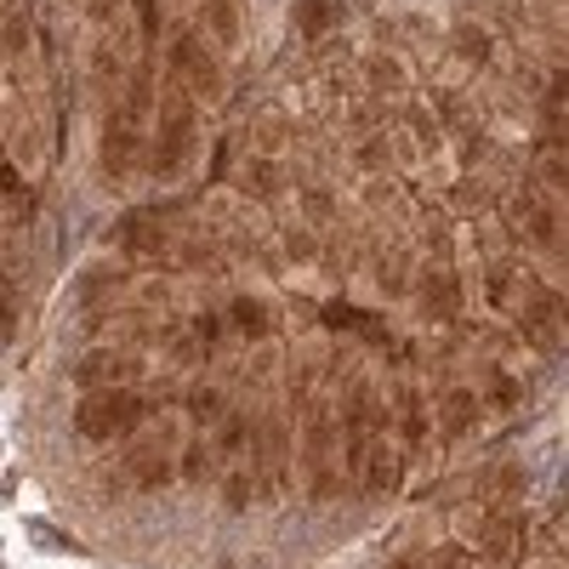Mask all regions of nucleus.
Listing matches in <instances>:
<instances>
[{
    "mask_svg": "<svg viewBox=\"0 0 569 569\" xmlns=\"http://www.w3.org/2000/svg\"><path fill=\"white\" fill-rule=\"evenodd\" d=\"M194 137H200V103L182 86L166 80V91L154 98V142H149V177L154 182H177L194 160Z\"/></svg>",
    "mask_w": 569,
    "mask_h": 569,
    "instance_id": "1",
    "label": "nucleus"
},
{
    "mask_svg": "<svg viewBox=\"0 0 569 569\" xmlns=\"http://www.w3.org/2000/svg\"><path fill=\"white\" fill-rule=\"evenodd\" d=\"M177 421H160V427H137L126 439V456L114 461V490H137V496H160L177 485Z\"/></svg>",
    "mask_w": 569,
    "mask_h": 569,
    "instance_id": "2",
    "label": "nucleus"
},
{
    "mask_svg": "<svg viewBox=\"0 0 569 569\" xmlns=\"http://www.w3.org/2000/svg\"><path fill=\"white\" fill-rule=\"evenodd\" d=\"M149 393L142 388H98V393H80L74 405V433L91 439V445H114V439H131L142 421H149Z\"/></svg>",
    "mask_w": 569,
    "mask_h": 569,
    "instance_id": "3",
    "label": "nucleus"
},
{
    "mask_svg": "<svg viewBox=\"0 0 569 569\" xmlns=\"http://www.w3.org/2000/svg\"><path fill=\"white\" fill-rule=\"evenodd\" d=\"M166 69H171V86H182L194 103H222V91H228V69H222L217 46H211L200 29H182V34H171Z\"/></svg>",
    "mask_w": 569,
    "mask_h": 569,
    "instance_id": "4",
    "label": "nucleus"
},
{
    "mask_svg": "<svg viewBox=\"0 0 569 569\" xmlns=\"http://www.w3.org/2000/svg\"><path fill=\"white\" fill-rule=\"evenodd\" d=\"M507 222L525 246H541L547 257H563V217H558V200L541 194V188H518L507 200Z\"/></svg>",
    "mask_w": 569,
    "mask_h": 569,
    "instance_id": "5",
    "label": "nucleus"
},
{
    "mask_svg": "<svg viewBox=\"0 0 569 569\" xmlns=\"http://www.w3.org/2000/svg\"><path fill=\"white\" fill-rule=\"evenodd\" d=\"M142 120L131 114V109H109V120H103V137H98V166H103V177L109 182H131L137 177V166H142Z\"/></svg>",
    "mask_w": 569,
    "mask_h": 569,
    "instance_id": "6",
    "label": "nucleus"
},
{
    "mask_svg": "<svg viewBox=\"0 0 569 569\" xmlns=\"http://www.w3.org/2000/svg\"><path fill=\"white\" fill-rule=\"evenodd\" d=\"M142 382V353L137 348H91L74 359V388L98 393V388H137Z\"/></svg>",
    "mask_w": 569,
    "mask_h": 569,
    "instance_id": "7",
    "label": "nucleus"
},
{
    "mask_svg": "<svg viewBox=\"0 0 569 569\" xmlns=\"http://www.w3.org/2000/svg\"><path fill=\"white\" fill-rule=\"evenodd\" d=\"M405 297L416 302V313L427 325H456L461 319V279H456V268H421Z\"/></svg>",
    "mask_w": 569,
    "mask_h": 569,
    "instance_id": "8",
    "label": "nucleus"
},
{
    "mask_svg": "<svg viewBox=\"0 0 569 569\" xmlns=\"http://www.w3.org/2000/svg\"><path fill=\"white\" fill-rule=\"evenodd\" d=\"M479 421H485V405H479V393H472V388L450 382V388L433 393V433H439V445L472 439V433H479Z\"/></svg>",
    "mask_w": 569,
    "mask_h": 569,
    "instance_id": "9",
    "label": "nucleus"
},
{
    "mask_svg": "<svg viewBox=\"0 0 569 569\" xmlns=\"http://www.w3.org/2000/svg\"><path fill=\"white\" fill-rule=\"evenodd\" d=\"M405 467H410V456L382 433V439L365 450V461L353 467V490H359V496H393V490L405 485Z\"/></svg>",
    "mask_w": 569,
    "mask_h": 569,
    "instance_id": "10",
    "label": "nucleus"
},
{
    "mask_svg": "<svg viewBox=\"0 0 569 569\" xmlns=\"http://www.w3.org/2000/svg\"><path fill=\"white\" fill-rule=\"evenodd\" d=\"M393 427H399V450L405 456H421L427 445H439V433H433V405L421 399V388L416 382H405L399 393H393Z\"/></svg>",
    "mask_w": 569,
    "mask_h": 569,
    "instance_id": "11",
    "label": "nucleus"
},
{
    "mask_svg": "<svg viewBox=\"0 0 569 569\" xmlns=\"http://www.w3.org/2000/svg\"><path fill=\"white\" fill-rule=\"evenodd\" d=\"M530 284H536V273H525L512 257L485 262V297H490V308H501V313H518V302L530 297Z\"/></svg>",
    "mask_w": 569,
    "mask_h": 569,
    "instance_id": "12",
    "label": "nucleus"
},
{
    "mask_svg": "<svg viewBox=\"0 0 569 569\" xmlns=\"http://www.w3.org/2000/svg\"><path fill=\"white\" fill-rule=\"evenodd\" d=\"M240 0H200V34L217 46V52H233L240 46Z\"/></svg>",
    "mask_w": 569,
    "mask_h": 569,
    "instance_id": "13",
    "label": "nucleus"
},
{
    "mask_svg": "<svg viewBox=\"0 0 569 569\" xmlns=\"http://www.w3.org/2000/svg\"><path fill=\"white\" fill-rule=\"evenodd\" d=\"M222 319H228V337H240V342H262L273 330V308L262 297H233L222 308Z\"/></svg>",
    "mask_w": 569,
    "mask_h": 569,
    "instance_id": "14",
    "label": "nucleus"
},
{
    "mask_svg": "<svg viewBox=\"0 0 569 569\" xmlns=\"http://www.w3.org/2000/svg\"><path fill=\"white\" fill-rule=\"evenodd\" d=\"M217 496H222V507H228V512H246L251 501H262V479H257V467H251V461H228V467L217 472Z\"/></svg>",
    "mask_w": 569,
    "mask_h": 569,
    "instance_id": "15",
    "label": "nucleus"
},
{
    "mask_svg": "<svg viewBox=\"0 0 569 569\" xmlns=\"http://www.w3.org/2000/svg\"><path fill=\"white\" fill-rule=\"evenodd\" d=\"M251 433H257V416H240V410H228L222 421H217V461L228 467V461H246L251 456Z\"/></svg>",
    "mask_w": 569,
    "mask_h": 569,
    "instance_id": "16",
    "label": "nucleus"
},
{
    "mask_svg": "<svg viewBox=\"0 0 569 569\" xmlns=\"http://www.w3.org/2000/svg\"><path fill=\"white\" fill-rule=\"evenodd\" d=\"M0 206H7V217H12V222H29V217L40 211V194L23 182V171H18L7 154H0Z\"/></svg>",
    "mask_w": 569,
    "mask_h": 569,
    "instance_id": "17",
    "label": "nucleus"
},
{
    "mask_svg": "<svg viewBox=\"0 0 569 569\" xmlns=\"http://www.w3.org/2000/svg\"><path fill=\"white\" fill-rule=\"evenodd\" d=\"M240 188H246V194H257V200H273L279 188H284L279 154H257V149H251V160H246V171H240Z\"/></svg>",
    "mask_w": 569,
    "mask_h": 569,
    "instance_id": "18",
    "label": "nucleus"
},
{
    "mask_svg": "<svg viewBox=\"0 0 569 569\" xmlns=\"http://www.w3.org/2000/svg\"><path fill=\"white\" fill-rule=\"evenodd\" d=\"M342 7H348V0H291V23H297V34L313 40V34L342 23Z\"/></svg>",
    "mask_w": 569,
    "mask_h": 569,
    "instance_id": "19",
    "label": "nucleus"
},
{
    "mask_svg": "<svg viewBox=\"0 0 569 569\" xmlns=\"http://www.w3.org/2000/svg\"><path fill=\"white\" fill-rule=\"evenodd\" d=\"M217 472H222V461H217L211 439H194L177 456V485H217Z\"/></svg>",
    "mask_w": 569,
    "mask_h": 569,
    "instance_id": "20",
    "label": "nucleus"
},
{
    "mask_svg": "<svg viewBox=\"0 0 569 569\" xmlns=\"http://www.w3.org/2000/svg\"><path fill=\"white\" fill-rule=\"evenodd\" d=\"M485 376H490V382H485V393H479L485 416H507V410H518V399H525V382H518L512 370H501V365H490Z\"/></svg>",
    "mask_w": 569,
    "mask_h": 569,
    "instance_id": "21",
    "label": "nucleus"
},
{
    "mask_svg": "<svg viewBox=\"0 0 569 569\" xmlns=\"http://www.w3.org/2000/svg\"><path fill=\"white\" fill-rule=\"evenodd\" d=\"M416 279V257L410 251H382L376 257V284H382V297H405Z\"/></svg>",
    "mask_w": 569,
    "mask_h": 569,
    "instance_id": "22",
    "label": "nucleus"
},
{
    "mask_svg": "<svg viewBox=\"0 0 569 569\" xmlns=\"http://www.w3.org/2000/svg\"><path fill=\"white\" fill-rule=\"evenodd\" d=\"M126 284V262H91L80 268V302H103Z\"/></svg>",
    "mask_w": 569,
    "mask_h": 569,
    "instance_id": "23",
    "label": "nucleus"
},
{
    "mask_svg": "<svg viewBox=\"0 0 569 569\" xmlns=\"http://www.w3.org/2000/svg\"><path fill=\"white\" fill-rule=\"evenodd\" d=\"M450 52L461 58V63H490V29H479V23H456L450 29Z\"/></svg>",
    "mask_w": 569,
    "mask_h": 569,
    "instance_id": "24",
    "label": "nucleus"
},
{
    "mask_svg": "<svg viewBox=\"0 0 569 569\" xmlns=\"http://www.w3.org/2000/svg\"><path fill=\"white\" fill-rule=\"evenodd\" d=\"M182 405H188V416H194V421H211V427L228 416V393H222L217 382H194Z\"/></svg>",
    "mask_w": 569,
    "mask_h": 569,
    "instance_id": "25",
    "label": "nucleus"
},
{
    "mask_svg": "<svg viewBox=\"0 0 569 569\" xmlns=\"http://www.w3.org/2000/svg\"><path fill=\"white\" fill-rule=\"evenodd\" d=\"M563 103H569V86H563V69H558V74H552V86L541 91V109H536V114H541V126H547V137H563V114H569Z\"/></svg>",
    "mask_w": 569,
    "mask_h": 569,
    "instance_id": "26",
    "label": "nucleus"
},
{
    "mask_svg": "<svg viewBox=\"0 0 569 569\" xmlns=\"http://www.w3.org/2000/svg\"><path fill=\"white\" fill-rule=\"evenodd\" d=\"M405 131L421 142V149H439V142H445V131H439V120H433L427 103H405Z\"/></svg>",
    "mask_w": 569,
    "mask_h": 569,
    "instance_id": "27",
    "label": "nucleus"
},
{
    "mask_svg": "<svg viewBox=\"0 0 569 569\" xmlns=\"http://www.w3.org/2000/svg\"><path fill=\"white\" fill-rule=\"evenodd\" d=\"M188 330H194V337H200L211 353L233 342V337H228V319H222V308H206V313H194V325H188Z\"/></svg>",
    "mask_w": 569,
    "mask_h": 569,
    "instance_id": "28",
    "label": "nucleus"
},
{
    "mask_svg": "<svg viewBox=\"0 0 569 569\" xmlns=\"http://www.w3.org/2000/svg\"><path fill=\"white\" fill-rule=\"evenodd\" d=\"M353 160H359L365 171H382V166L393 160V142H388L382 131H370V137H359V142H353Z\"/></svg>",
    "mask_w": 569,
    "mask_h": 569,
    "instance_id": "29",
    "label": "nucleus"
},
{
    "mask_svg": "<svg viewBox=\"0 0 569 569\" xmlns=\"http://www.w3.org/2000/svg\"><path fill=\"white\" fill-rule=\"evenodd\" d=\"M365 80H370L376 91H405V63H393V58H365Z\"/></svg>",
    "mask_w": 569,
    "mask_h": 569,
    "instance_id": "30",
    "label": "nucleus"
},
{
    "mask_svg": "<svg viewBox=\"0 0 569 569\" xmlns=\"http://www.w3.org/2000/svg\"><path fill=\"white\" fill-rule=\"evenodd\" d=\"M302 217L308 222H337V194H330V188H302Z\"/></svg>",
    "mask_w": 569,
    "mask_h": 569,
    "instance_id": "31",
    "label": "nucleus"
},
{
    "mask_svg": "<svg viewBox=\"0 0 569 569\" xmlns=\"http://www.w3.org/2000/svg\"><path fill=\"white\" fill-rule=\"evenodd\" d=\"M12 330H18V297H12V284L0 279V342H7Z\"/></svg>",
    "mask_w": 569,
    "mask_h": 569,
    "instance_id": "32",
    "label": "nucleus"
},
{
    "mask_svg": "<svg viewBox=\"0 0 569 569\" xmlns=\"http://www.w3.org/2000/svg\"><path fill=\"white\" fill-rule=\"evenodd\" d=\"M382 569H427V563H421V558H416V552H393V558H388V563H382Z\"/></svg>",
    "mask_w": 569,
    "mask_h": 569,
    "instance_id": "33",
    "label": "nucleus"
},
{
    "mask_svg": "<svg viewBox=\"0 0 569 569\" xmlns=\"http://www.w3.org/2000/svg\"><path fill=\"white\" fill-rule=\"evenodd\" d=\"M461 569H490V563H479V558H467V563H461Z\"/></svg>",
    "mask_w": 569,
    "mask_h": 569,
    "instance_id": "34",
    "label": "nucleus"
}]
</instances>
